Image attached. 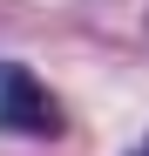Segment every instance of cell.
<instances>
[{
    "mask_svg": "<svg viewBox=\"0 0 149 156\" xmlns=\"http://www.w3.org/2000/svg\"><path fill=\"white\" fill-rule=\"evenodd\" d=\"M129 156H149V136H142V143H136V149H129Z\"/></svg>",
    "mask_w": 149,
    "mask_h": 156,
    "instance_id": "2",
    "label": "cell"
},
{
    "mask_svg": "<svg viewBox=\"0 0 149 156\" xmlns=\"http://www.w3.org/2000/svg\"><path fill=\"white\" fill-rule=\"evenodd\" d=\"M0 129H7V136H34V143H47V136L68 129L54 88H47L34 68H20V61H0Z\"/></svg>",
    "mask_w": 149,
    "mask_h": 156,
    "instance_id": "1",
    "label": "cell"
}]
</instances>
